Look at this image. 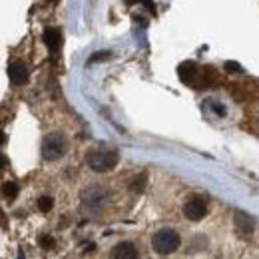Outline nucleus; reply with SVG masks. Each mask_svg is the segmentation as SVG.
<instances>
[{
	"instance_id": "obj_8",
	"label": "nucleus",
	"mask_w": 259,
	"mask_h": 259,
	"mask_svg": "<svg viewBox=\"0 0 259 259\" xmlns=\"http://www.w3.org/2000/svg\"><path fill=\"white\" fill-rule=\"evenodd\" d=\"M104 201H106V192H104L102 188H90V190L84 192V205L90 203V205L100 207Z\"/></svg>"
},
{
	"instance_id": "obj_17",
	"label": "nucleus",
	"mask_w": 259,
	"mask_h": 259,
	"mask_svg": "<svg viewBox=\"0 0 259 259\" xmlns=\"http://www.w3.org/2000/svg\"><path fill=\"white\" fill-rule=\"evenodd\" d=\"M226 70L227 72H241V66L237 62H226Z\"/></svg>"
},
{
	"instance_id": "obj_5",
	"label": "nucleus",
	"mask_w": 259,
	"mask_h": 259,
	"mask_svg": "<svg viewBox=\"0 0 259 259\" xmlns=\"http://www.w3.org/2000/svg\"><path fill=\"white\" fill-rule=\"evenodd\" d=\"M8 78H10V82L14 84V86H22V84H26V80H28V68L24 62H10L8 66Z\"/></svg>"
},
{
	"instance_id": "obj_13",
	"label": "nucleus",
	"mask_w": 259,
	"mask_h": 259,
	"mask_svg": "<svg viewBox=\"0 0 259 259\" xmlns=\"http://www.w3.org/2000/svg\"><path fill=\"white\" fill-rule=\"evenodd\" d=\"M52 207H54V199H52V197H48V195H42V197L38 199V209H40V211L48 213Z\"/></svg>"
},
{
	"instance_id": "obj_4",
	"label": "nucleus",
	"mask_w": 259,
	"mask_h": 259,
	"mask_svg": "<svg viewBox=\"0 0 259 259\" xmlns=\"http://www.w3.org/2000/svg\"><path fill=\"white\" fill-rule=\"evenodd\" d=\"M205 213H207V205L201 197H192L184 203V215L192 222H199L201 218H205Z\"/></svg>"
},
{
	"instance_id": "obj_3",
	"label": "nucleus",
	"mask_w": 259,
	"mask_h": 259,
	"mask_svg": "<svg viewBox=\"0 0 259 259\" xmlns=\"http://www.w3.org/2000/svg\"><path fill=\"white\" fill-rule=\"evenodd\" d=\"M152 245L154 249L160 253V255H167V253H174L178 247H180V235L174 231V229H160L154 239H152Z\"/></svg>"
},
{
	"instance_id": "obj_10",
	"label": "nucleus",
	"mask_w": 259,
	"mask_h": 259,
	"mask_svg": "<svg viewBox=\"0 0 259 259\" xmlns=\"http://www.w3.org/2000/svg\"><path fill=\"white\" fill-rule=\"evenodd\" d=\"M235 226H237V231H239L241 235H251V231H253L251 220H249L247 215H243V213H237V215H235Z\"/></svg>"
},
{
	"instance_id": "obj_14",
	"label": "nucleus",
	"mask_w": 259,
	"mask_h": 259,
	"mask_svg": "<svg viewBox=\"0 0 259 259\" xmlns=\"http://www.w3.org/2000/svg\"><path fill=\"white\" fill-rule=\"evenodd\" d=\"M40 245H42L44 249H52V247H54V237L42 235V237H40Z\"/></svg>"
},
{
	"instance_id": "obj_1",
	"label": "nucleus",
	"mask_w": 259,
	"mask_h": 259,
	"mask_svg": "<svg viewBox=\"0 0 259 259\" xmlns=\"http://www.w3.org/2000/svg\"><path fill=\"white\" fill-rule=\"evenodd\" d=\"M68 150V142L62 134L54 132V134H48L44 140H42V158L48 160V162H56L60 160Z\"/></svg>"
},
{
	"instance_id": "obj_11",
	"label": "nucleus",
	"mask_w": 259,
	"mask_h": 259,
	"mask_svg": "<svg viewBox=\"0 0 259 259\" xmlns=\"http://www.w3.org/2000/svg\"><path fill=\"white\" fill-rule=\"evenodd\" d=\"M146 182H148V176H146V174H140L138 178H134V180H132L130 190H132V192H136V194H140V192H144Z\"/></svg>"
},
{
	"instance_id": "obj_2",
	"label": "nucleus",
	"mask_w": 259,
	"mask_h": 259,
	"mask_svg": "<svg viewBox=\"0 0 259 259\" xmlns=\"http://www.w3.org/2000/svg\"><path fill=\"white\" fill-rule=\"evenodd\" d=\"M118 160H120L118 152H112V150H98V152L88 154V160H86V162L90 165V169L102 174V171H110L112 167H116V165H118Z\"/></svg>"
},
{
	"instance_id": "obj_16",
	"label": "nucleus",
	"mask_w": 259,
	"mask_h": 259,
	"mask_svg": "<svg viewBox=\"0 0 259 259\" xmlns=\"http://www.w3.org/2000/svg\"><path fill=\"white\" fill-rule=\"evenodd\" d=\"M104 58H110V52H96V54L90 58V62H98V60H104Z\"/></svg>"
},
{
	"instance_id": "obj_9",
	"label": "nucleus",
	"mask_w": 259,
	"mask_h": 259,
	"mask_svg": "<svg viewBox=\"0 0 259 259\" xmlns=\"http://www.w3.org/2000/svg\"><path fill=\"white\" fill-rule=\"evenodd\" d=\"M178 74H180V80L184 84H194L195 76H197V66L194 62H184L178 68Z\"/></svg>"
},
{
	"instance_id": "obj_15",
	"label": "nucleus",
	"mask_w": 259,
	"mask_h": 259,
	"mask_svg": "<svg viewBox=\"0 0 259 259\" xmlns=\"http://www.w3.org/2000/svg\"><path fill=\"white\" fill-rule=\"evenodd\" d=\"M211 108H213V112H215V114H220V116H226L227 114V110H226V106H224V104H211Z\"/></svg>"
},
{
	"instance_id": "obj_6",
	"label": "nucleus",
	"mask_w": 259,
	"mask_h": 259,
	"mask_svg": "<svg viewBox=\"0 0 259 259\" xmlns=\"http://www.w3.org/2000/svg\"><path fill=\"white\" fill-rule=\"evenodd\" d=\"M110 259H138V249L134 243L130 241H122L112 249Z\"/></svg>"
},
{
	"instance_id": "obj_12",
	"label": "nucleus",
	"mask_w": 259,
	"mask_h": 259,
	"mask_svg": "<svg viewBox=\"0 0 259 259\" xmlns=\"http://www.w3.org/2000/svg\"><path fill=\"white\" fill-rule=\"evenodd\" d=\"M2 195H4L6 199H14V197L18 195V186H16V182H4V184H2Z\"/></svg>"
},
{
	"instance_id": "obj_7",
	"label": "nucleus",
	"mask_w": 259,
	"mask_h": 259,
	"mask_svg": "<svg viewBox=\"0 0 259 259\" xmlns=\"http://www.w3.org/2000/svg\"><path fill=\"white\" fill-rule=\"evenodd\" d=\"M42 38H44V44H46V48L50 52H56L60 48V44H62V34H60L58 28H46Z\"/></svg>"
}]
</instances>
